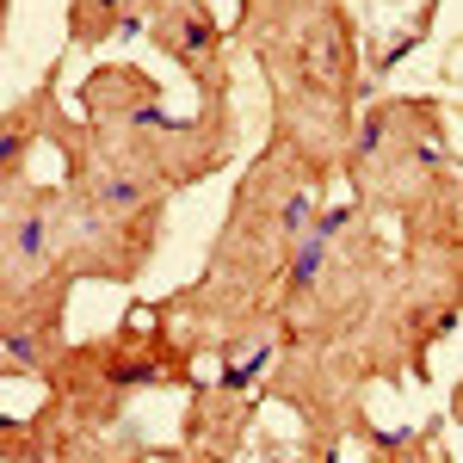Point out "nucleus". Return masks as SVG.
<instances>
[{"label":"nucleus","instance_id":"423d86ee","mask_svg":"<svg viewBox=\"0 0 463 463\" xmlns=\"http://www.w3.org/2000/svg\"><path fill=\"white\" fill-rule=\"evenodd\" d=\"M69 253L56 229V179L32 174L0 179V371L50 383L69 353L74 303Z\"/></svg>","mask_w":463,"mask_h":463},{"label":"nucleus","instance_id":"6e6552de","mask_svg":"<svg viewBox=\"0 0 463 463\" xmlns=\"http://www.w3.org/2000/svg\"><path fill=\"white\" fill-rule=\"evenodd\" d=\"M463 321V192H445L395 222L390 272V340L408 390L432 377V353Z\"/></svg>","mask_w":463,"mask_h":463},{"label":"nucleus","instance_id":"9b49d317","mask_svg":"<svg viewBox=\"0 0 463 463\" xmlns=\"http://www.w3.org/2000/svg\"><path fill=\"white\" fill-rule=\"evenodd\" d=\"M279 463H451V445L432 427H377L371 408L321 432H297L290 451H272Z\"/></svg>","mask_w":463,"mask_h":463},{"label":"nucleus","instance_id":"20e7f679","mask_svg":"<svg viewBox=\"0 0 463 463\" xmlns=\"http://www.w3.org/2000/svg\"><path fill=\"white\" fill-rule=\"evenodd\" d=\"M229 37L266 80V137L340 185L371 69L353 0H235Z\"/></svg>","mask_w":463,"mask_h":463},{"label":"nucleus","instance_id":"9d476101","mask_svg":"<svg viewBox=\"0 0 463 463\" xmlns=\"http://www.w3.org/2000/svg\"><path fill=\"white\" fill-rule=\"evenodd\" d=\"M266 408V377L204 364L179 408V445L198 463H241L253 445V420Z\"/></svg>","mask_w":463,"mask_h":463},{"label":"nucleus","instance_id":"f8f14e48","mask_svg":"<svg viewBox=\"0 0 463 463\" xmlns=\"http://www.w3.org/2000/svg\"><path fill=\"white\" fill-rule=\"evenodd\" d=\"M167 106V87L137 62H99L74 87V111L87 124H124V118H148Z\"/></svg>","mask_w":463,"mask_h":463},{"label":"nucleus","instance_id":"39448f33","mask_svg":"<svg viewBox=\"0 0 463 463\" xmlns=\"http://www.w3.org/2000/svg\"><path fill=\"white\" fill-rule=\"evenodd\" d=\"M43 155H56V229L80 285H137L167 235L174 179L148 155L87 124L80 111H56Z\"/></svg>","mask_w":463,"mask_h":463},{"label":"nucleus","instance_id":"ddd939ff","mask_svg":"<svg viewBox=\"0 0 463 463\" xmlns=\"http://www.w3.org/2000/svg\"><path fill=\"white\" fill-rule=\"evenodd\" d=\"M377 6V19H395V50H390V69L427 37V25H432V13H439V0H371Z\"/></svg>","mask_w":463,"mask_h":463},{"label":"nucleus","instance_id":"f03ea898","mask_svg":"<svg viewBox=\"0 0 463 463\" xmlns=\"http://www.w3.org/2000/svg\"><path fill=\"white\" fill-rule=\"evenodd\" d=\"M327 198L334 179H321L303 155L266 137L229 185V211L198 279L161 297L167 316L192 327L204 353L229 340H279V297Z\"/></svg>","mask_w":463,"mask_h":463},{"label":"nucleus","instance_id":"1a4fd4ad","mask_svg":"<svg viewBox=\"0 0 463 463\" xmlns=\"http://www.w3.org/2000/svg\"><path fill=\"white\" fill-rule=\"evenodd\" d=\"M143 37L185 74L192 111L222 118V124H241L235 118V37L216 19L211 0H174V6H161Z\"/></svg>","mask_w":463,"mask_h":463},{"label":"nucleus","instance_id":"7ed1b4c3","mask_svg":"<svg viewBox=\"0 0 463 463\" xmlns=\"http://www.w3.org/2000/svg\"><path fill=\"white\" fill-rule=\"evenodd\" d=\"M204 371V346L192 327L167 316V303H143L130 316L69 340L62 364L25 420H6V463H118L143 432H130V408L155 390H192Z\"/></svg>","mask_w":463,"mask_h":463},{"label":"nucleus","instance_id":"4468645a","mask_svg":"<svg viewBox=\"0 0 463 463\" xmlns=\"http://www.w3.org/2000/svg\"><path fill=\"white\" fill-rule=\"evenodd\" d=\"M451 420H458V427H463V377H458V383H451Z\"/></svg>","mask_w":463,"mask_h":463},{"label":"nucleus","instance_id":"0eeeda50","mask_svg":"<svg viewBox=\"0 0 463 463\" xmlns=\"http://www.w3.org/2000/svg\"><path fill=\"white\" fill-rule=\"evenodd\" d=\"M346 198H358L371 216L402 222L445 192H463V161L451 143L445 106L432 93H377L358 111V137L346 155Z\"/></svg>","mask_w":463,"mask_h":463},{"label":"nucleus","instance_id":"f257e3e1","mask_svg":"<svg viewBox=\"0 0 463 463\" xmlns=\"http://www.w3.org/2000/svg\"><path fill=\"white\" fill-rule=\"evenodd\" d=\"M395 222L358 198H327L279 297V358L266 402L290 408L297 432L340 427L371 408V390H408L390 340Z\"/></svg>","mask_w":463,"mask_h":463}]
</instances>
